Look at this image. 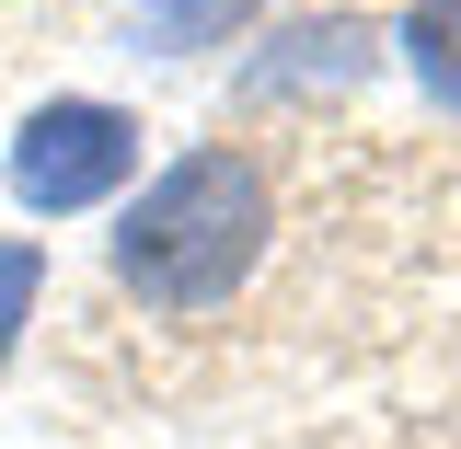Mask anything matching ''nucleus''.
<instances>
[{"instance_id": "4", "label": "nucleus", "mask_w": 461, "mask_h": 449, "mask_svg": "<svg viewBox=\"0 0 461 449\" xmlns=\"http://www.w3.org/2000/svg\"><path fill=\"white\" fill-rule=\"evenodd\" d=\"M242 12H254V0H139V23H127V35H139V47H208V35H220V23H242Z\"/></svg>"}, {"instance_id": "2", "label": "nucleus", "mask_w": 461, "mask_h": 449, "mask_svg": "<svg viewBox=\"0 0 461 449\" xmlns=\"http://www.w3.org/2000/svg\"><path fill=\"white\" fill-rule=\"evenodd\" d=\"M127 173H139V115L93 104V93H58V104H35V115H23V139H12V196H23L35 220L104 208Z\"/></svg>"}, {"instance_id": "1", "label": "nucleus", "mask_w": 461, "mask_h": 449, "mask_svg": "<svg viewBox=\"0 0 461 449\" xmlns=\"http://www.w3.org/2000/svg\"><path fill=\"white\" fill-rule=\"evenodd\" d=\"M266 230H277V208H266L254 150H230V139L220 150H185V162H162L139 184V208L115 220V288H127L139 311H162V323H208V311H230V300L254 288Z\"/></svg>"}, {"instance_id": "3", "label": "nucleus", "mask_w": 461, "mask_h": 449, "mask_svg": "<svg viewBox=\"0 0 461 449\" xmlns=\"http://www.w3.org/2000/svg\"><path fill=\"white\" fill-rule=\"evenodd\" d=\"M393 47H403V69H415V93L461 115V0H415Z\"/></svg>"}, {"instance_id": "5", "label": "nucleus", "mask_w": 461, "mask_h": 449, "mask_svg": "<svg viewBox=\"0 0 461 449\" xmlns=\"http://www.w3.org/2000/svg\"><path fill=\"white\" fill-rule=\"evenodd\" d=\"M35 288H47V254H35V242H0V381H12V357H23Z\"/></svg>"}]
</instances>
